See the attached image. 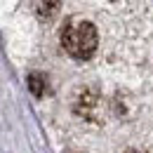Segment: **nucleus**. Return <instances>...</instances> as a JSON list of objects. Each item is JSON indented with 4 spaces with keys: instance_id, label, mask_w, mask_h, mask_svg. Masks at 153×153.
I'll return each instance as SVG.
<instances>
[{
    "instance_id": "nucleus-1",
    "label": "nucleus",
    "mask_w": 153,
    "mask_h": 153,
    "mask_svg": "<svg viewBox=\"0 0 153 153\" xmlns=\"http://www.w3.org/2000/svg\"><path fill=\"white\" fill-rule=\"evenodd\" d=\"M99 36H97L94 24L85 19H71L61 28V47L73 59H90L94 54Z\"/></svg>"
},
{
    "instance_id": "nucleus-2",
    "label": "nucleus",
    "mask_w": 153,
    "mask_h": 153,
    "mask_svg": "<svg viewBox=\"0 0 153 153\" xmlns=\"http://www.w3.org/2000/svg\"><path fill=\"white\" fill-rule=\"evenodd\" d=\"M97 104H99V90L92 85H82L73 97V111L80 118H92Z\"/></svg>"
},
{
    "instance_id": "nucleus-3",
    "label": "nucleus",
    "mask_w": 153,
    "mask_h": 153,
    "mask_svg": "<svg viewBox=\"0 0 153 153\" xmlns=\"http://www.w3.org/2000/svg\"><path fill=\"white\" fill-rule=\"evenodd\" d=\"M26 82H28V90L33 92V97H45V92H47V80L40 76V73H31V76L26 78Z\"/></svg>"
},
{
    "instance_id": "nucleus-4",
    "label": "nucleus",
    "mask_w": 153,
    "mask_h": 153,
    "mask_svg": "<svg viewBox=\"0 0 153 153\" xmlns=\"http://www.w3.org/2000/svg\"><path fill=\"white\" fill-rule=\"evenodd\" d=\"M61 10V2H36V14L40 19H52Z\"/></svg>"
},
{
    "instance_id": "nucleus-5",
    "label": "nucleus",
    "mask_w": 153,
    "mask_h": 153,
    "mask_svg": "<svg viewBox=\"0 0 153 153\" xmlns=\"http://www.w3.org/2000/svg\"><path fill=\"white\" fill-rule=\"evenodd\" d=\"M125 153H144V151H137V149H130V151H125Z\"/></svg>"
}]
</instances>
